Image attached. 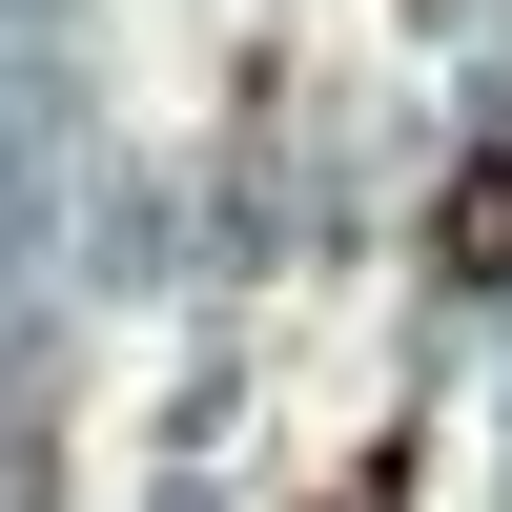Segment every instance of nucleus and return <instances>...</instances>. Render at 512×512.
<instances>
[{
    "label": "nucleus",
    "mask_w": 512,
    "mask_h": 512,
    "mask_svg": "<svg viewBox=\"0 0 512 512\" xmlns=\"http://www.w3.org/2000/svg\"><path fill=\"white\" fill-rule=\"evenodd\" d=\"M431 267H451V287H512V144H472V164H451V205H431Z\"/></svg>",
    "instance_id": "f257e3e1"
},
{
    "label": "nucleus",
    "mask_w": 512,
    "mask_h": 512,
    "mask_svg": "<svg viewBox=\"0 0 512 512\" xmlns=\"http://www.w3.org/2000/svg\"><path fill=\"white\" fill-rule=\"evenodd\" d=\"M328 512H410V492H390V472H349V492H328Z\"/></svg>",
    "instance_id": "f03ea898"
}]
</instances>
